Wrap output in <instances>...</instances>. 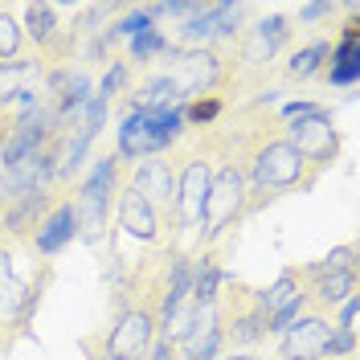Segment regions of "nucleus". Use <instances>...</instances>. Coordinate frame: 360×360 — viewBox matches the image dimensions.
Instances as JSON below:
<instances>
[{"label": "nucleus", "mask_w": 360, "mask_h": 360, "mask_svg": "<svg viewBox=\"0 0 360 360\" xmlns=\"http://www.w3.org/2000/svg\"><path fill=\"white\" fill-rule=\"evenodd\" d=\"M4 139H8V119L0 115V143H4Z\"/></svg>", "instance_id": "obj_27"}, {"label": "nucleus", "mask_w": 360, "mask_h": 360, "mask_svg": "<svg viewBox=\"0 0 360 360\" xmlns=\"http://www.w3.org/2000/svg\"><path fill=\"white\" fill-rule=\"evenodd\" d=\"M217 323H221L225 352H254L258 344H266L270 332V315L258 303V287H246L238 278H229L217 295Z\"/></svg>", "instance_id": "obj_5"}, {"label": "nucleus", "mask_w": 360, "mask_h": 360, "mask_svg": "<svg viewBox=\"0 0 360 360\" xmlns=\"http://www.w3.org/2000/svg\"><path fill=\"white\" fill-rule=\"evenodd\" d=\"M115 217H119V229L135 238V242H148V246H164V229H160V217L148 209V205L135 197L123 180L119 188V201H115Z\"/></svg>", "instance_id": "obj_17"}, {"label": "nucleus", "mask_w": 360, "mask_h": 360, "mask_svg": "<svg viewBox=\"0 0 360 360\" xmlns=\"http://www.w3.org/2000/svg\"><path fill=\"white\" fill-rule=\"evenodd\" d=\"M184 135V107H168L156 115H123L119 123V152L123 160H148V156H168Z\"/></svg>", "instance_id": "obj_7"}, {"label": "nucleus", "mask_w": 360, "mask_h": 360, "mask_svg": "<svg viewBox=\"0 0 360 360\" xmlns=\"http://www.w3.org/2000/svg\"><path fill=\"white\" fill-rule=\"evenodd\" d=\"M127 78H131V62H127V58H111V66H107V74L98 78V86H94V94L111 103L115 94H119L123 86H127Z\"/></svg>", "instance_id": "obj_24"}, {"label": "nucleus", "mask_w": 360, "mask_h": 360, "mask_svg": "<svg viewBox=\"0 0 360 360\" xmlns=\"http://www.w3.org/2000/svg\"><path fill=\"white\" fill-rule=\"evenodd\" d=\"M328 62H332V41H311V45L295 49L291 58H287L283 74H287V78H295V82H307V78H323Z\"/></svg>", "instance_id": "obj_20"}, {"label": "nucleus", "mask_w": 360, "mask_h": 360, "mask_svg": "<svg viewBox=\"0 0 360 360\" xmlns=\"http://www.w3.org/2000/svg\"><path fill=\"white\" fill-rule=\"evenodd\" d=\"M217 360H254V352H221Z\"/></svg>", "instance_id": "obj_26"}, {"label": "nucleus", "mask_w": 360, "mask_h": 360, "mask_svg": "<svg viewBox=\"0 0 360 360\" xmlns=\"http://www.w3.org/2000/svg\"><path fill=\"white\" fill-rule=\"evenodd\" d=\"M107 360H148V356H107Z\"/></svg>", "instance_id": "obj_28"}, {"label": "nucleus", "mask_w": 360, "mask_h": 360, "mask_svg": "<svg viewBox=\"0 0 360 360\" xmlns=\"http://www.w3.org/2000/svg\"><path fill=\"white\" fill-rule=\"evenodd\" d=\"M164 74L172 78L180 103H193V98L221 94L238 74V58H225L221 45H213V49H176V58L164 66Z\"/></svg>", "instance_id": "obj_6"}, {"label": "nucleus", "mask_w": 360, "mask_h": 360, "mask_svg": "<svg viewBox=\"0 0 360 360\" xmlns=\"http://www.w3.org/2000/svg\"><path fill=\"white\" fill-rule=\"evenodd\" d=\"M156 344V315H148L143 307L115 315V323L107 328V336H86L82 348L94 352V360L107 356H148Z\"/></svg>", "instance_id": "obj_10"}, {"label": "nucleus", "mask_w": 360, "mask_h": 360, "mask_svg": "<svg viewBox=\"0 0 360 360\" xmlns=\"http://www.w3.org/2000/svg\"><path fill=\"white\" fill-rule=\"evenodd\" d=\"M291 33H295L291 13H274V17H262L258 25L242 29V37L233 45L238 70H262L270 58H278V49L291 41Z\"/></svg>", "instance_id": "obj_12"}, {"label": "nucleus", "mask_w": 360, "mask_h": 360, "mask_svg": "<svg viewBox=\"0 0 360 360\" xmlns=\"http://www.w3.org/2000/svg\"><path fill=\"white\" fill-rule=\"evenodd\" d=\"M127 180V164L119 156H103L90 164L86 180L78 184V193L70 197L74 221H78V242L98 246L107 242V221H111V205L119 201V188Z\"/></svg>", "instance_id": "obj_3"}, {"label": "nucleus", "mask_w": 360, "mask_h": 360, "mask_svg": "<svg viewBox=\"0 0 360 360\" xmlns=\"http://www.w3.org/2000/svg\"><path fill=\"white\" fill-rule=\"evenodd\" d=\"M356 78H360V45L332 41V62L323 70V82H332V86H352Z\"/></svg>", "instance_id": "obj_21"}, {"label": "nucleus", "mask_w": 360, "mask_h": 360, "mask_svg": "<svg viewBox=\"0 0 360 360\" xmlns=\"http://www.w3.org/2000/svg\"><path fill=\"white\" fill-rule=\"evenodd\" d=\"M168 107H184V103H180L176 86H172V78L164 70H152L139 82H131L127 98H123V115H156V111H168Z\"/></svg>", "instance_id": "obj_16"}, {"label": "nucleus", "mask_w": 360, "mask_h": 360, "mask_svg": "<svg viewBox=\"0 0 360 360\" xmlns=\"http://www.w3.org/2000/svg\"><path fill=\"white\" fill-rule=\"evenodd\" d=\"M332 319L319 311H303L291 328L278 332V360H328Z\"/></svg>", "instance_id": "obj_15"}, {"label": "nucleus", "mask_w": 360, "mask_h": 360, "mask_svg": "<svg viewBox=\"0 0 360 360\" xmlns=\"http://www.w3.org/2000/svg\"><path fill=\"white\" fill-rule=\"evenodd\" d=\"M242 172L254 188H266V193H307L311 184H307V164L303 156L295 152V143L283 135V119L278 115H266V123L254 131V139L246 143V152H242Z\"/></svg>", "instance_id": "obj_1"}, {"label": "nucleus", "mask_w": 360, "mask_h": 360, "mask_svg": "<svg viewBox=\"0 0 360 360\" xmlns=\"http://www.w3.org/2000/svg\"><path fill=\"white\" fill-rule=\"evenodd\" d=\"M283 135L291 139L295 152L303 156V164H307V184L315 188V180L323 176L340 156V127L332 123L328 111H315V115L287 119L283 123Z\"/></svg>", "instance_id": "obj_8"}, {"label": "nucleus", "mask_w": 360, "mask_h": 360, "mask_svg": "<svg viewBox=\"0 0 360 360\" xmlns=\"http://www.w3.org/2000/svg\"><path fill=\"white\" fill-rule=\"evenodd\" d=\"M21 49H25V29L17 25L13 8H4V4H0V62L21 58Z\"/></svg>", "instance_id": "obj_23"}, {"label": "nucleus", "mask_w": 360, "mask_h": 360, "mask_svg": "<svg viewBox=\"0 0 360 360\" xmlns=\"http://www.w3.org/2000/svg\"><path fill=\"white\" fill-rule=\"evenodd\" d=\"M62 4H45V0H33V4H25V33L33 37V45H37V53H49L53 49V41L62 37V29H66V21H62Z\"/></svg>", "instance_id": "obj_19"}, {"label": "nucleus", "mask_w": 360, "mask_h": 360, "mask_svg": "<svg viewBox=\"0 0 360 360\" xmlns=\"http://www.w3.org/2000/svg\"><path fill=\"white\" fill-rule=\"evenodd\" d=\"M62 201L58 188H29L0 213V246H29L37 225L49 217V209Z\"/></svg>", "instance_id": "obj_13"}, {"label": "nucleus", "mask_w": 360, "mask_h": 360, "mask_svg": "<svg viewBox=\"0 0 360 360\" xmlns=\"http://www.w3.org/2000/svg\"><path fill=\"white\" fill-rule=\"evenodd\" d=\"M209 180H213V156L205 148L180 152L176 156V225H180V233H193L197 238Z\"/></svg>", "instance_id": "obj_11"}, {"label": "nucleus", "mask_w": 360, "mask_h": 360, "mask_svg": "<svg viewBox=\"0 0 360 360\" xmlns=\"http://www.w3.org/2000/svg\"><path fill=\"white\" fill-rule=\"evenodd\" d=\"M356 319H360V303H356V295L348 299V303H340V319H332L340 332H352L356 336Z\"/></svg>", "instance_id": "obj_25"}, {"label": "nucleus", "mask_w": 360, "mask_h": 360, "mask_svg": "<svg viewBox=\"0 0 360 360\" xmlns=\"http://www.w3.org/2000/svg\"><path fill=\"white\" fill-rule=\"evenodd\" d=\"M225 107H229V103H225L221 94L193 98V103H184V123H193L197 131H201V127H213V123H217V119L225 115Z\"/></svg>", "instance_id": "obj_22"}, {"label": "nucleus", "mask_w": 360, "mask_h": 360, "mask_svg": "<svg viewBox=\"0 0 360 360\" xmlns=\"http://www.w3.org/2000/svg\"><path fill=\"white\" fill-rule=\"evenodd\" d=\"M45 74H49V66H45V58L37 49L29 58L0 62V115L8 123L45 103Z\"/></svg>", "instance_id": "obj_9"}, {"label": "nucleus", "mask_w": 360, "mask_h": 360, "mask_svg": "<svg viewBox=\"0 0 360 360\" xmlns=\"http://www.w3.org/2000/svg\"><path fill=\"white\" fill-rule=\"evenodd\" d=\"M70 242H78V221H74L70 197H62V201L49 209V217L37 225V233H33L29 250H33V254H41V258H53V254H62Z\"/></svg>", "instance_id": "obj_18"}, {"label": "nucleus", "mask_w": 360, "mask_h": 360, "mask_svg": "<svg viewBox=\"0 0 360 360\" xmlns=\"http://www.w3.org/2000/svg\"><path fill=\"white\" fill-rule=\"evenodd\" d=\"M250 180L242 172L238 160H213V180L205 193V209H201V229H197V246L213 250V242L242 225V205H246Z\"/></svg>", "instance_id": "obj_4"}, {"label": "nucleus", "mask_w": 360, "mask_h": 360, "mask_svg": "<svg viewBox=\"0 0 360 360\" xmlns=\"http://www.w3.org/2000/svg\"><path fill=\"white\" fill-rule=\"evenodd\" d=\"M49 283H53V258H41L33 250L17 274L0 278V356L13 352L17 340L33 336V319Z\"/></svg>", "instance_id": "obj_2"}, {"label": "nucleus", "mask_w": 360, "mask_h": 360, "mask_svg": "<svg viewBox=\"0 0 360 360\" xmlns=\"http://www.w3.org/2000/svg\"><path fill=\"white\" fill-rule=\"evenodd\" d=\"M303 291H307V311H336L340 303H348L360 287V270H336L323 262H303Z\"/></svg>", "instance_id": "obj_14"}]
</instances>
